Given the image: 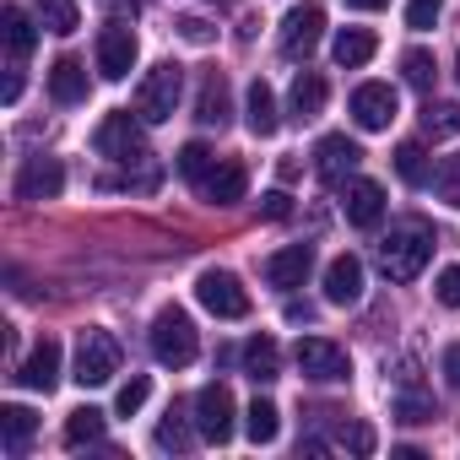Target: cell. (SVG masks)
Here are the masks:
<instances>
[{"mask_svg":"<svg viewBox=\"0 0 460 460\" xmlns=\"http://www.w3.org/2000/svg\"><path fill=\"white\" fill-rule=\"evenodd\" d=\"M211 6H234V0H211Z\"/></svg>","mask_w":460,"mask_h":460,"instance_id":"cell-47","label":"cell"},{"mask_svg":"<svg viewBox=\"0 0 460 460\" xmlns=\"http://www.w3.org/2000/svg\"><path fill=\"white\" fill-rule=\"evenodd\" d=\"M455 76H460V55H455Z\"/></svg>","mask_w":460,"mask_h":460,"instance_id":"cell-48","label":"cell"},{"mask_svg":"<svg viewBox=\"0 0 460 460\" xmlns=\"http://www.w3.org/2000/svg\"><path fill=\"white\" fill-rule=\"evenodd\" d=\"M244 433H250L255 444H271V438L282 433V411H277V401H255V406L244 411Z\"/></svg>","mask_w":460,"mask_h":460,"instance_id":"cell-30","label":"cell"},{"mask_svg":"<svg viewBox=\"0 0 460 460\" xmlns=\"http://www.w3.org/2000/svg\"><path fill=\"white\" fill-rule=\"evenodd\" d=\"M146 395H152V379H146V374H136V379H125V385H119L114 411H119V417H136V411L146 406Z\"/></svg>","mask_w":460,"mask_h":460,"instance_id":"cell-36","label":"cell"},{"mask_svg":"<svg viewBox=\"0 0 460 460\" xmlns=\"http://www.w3.org/2000/svg\"><path fill=\"white\" fill-rule=\"evenodd\" d=\"M244 374L255 379V385H271V379H282V347L271 341V336H255V341H244Z\"/></svg>","mask_w":460,"mask_h":460,"instance_id":"cell-24","label":"cell"},{"mask_svg":"<svg viewBox=\"0 0 460 460\" xmlns=\"http://www.w3.org/2000/svg\"><path fill=\"white\" fill-rule=\"evenodd\" d=\"M341 211H347L352 227H379V217H385V184H374V179H347V184H341Z\"/></svg>","mask_w":460,"mask_h":460,"instance_id":"cell-13","label":"cell"},{"mask_svg":"<svg viewBox=\"0 0 460 460\" xmlns=\"http://www.w3.org/2000/svg\"><path fill=\"white\" fill-rule=\"evenodd\" d=\"M141 125H146V119L130 114V109L103 114V125L93 130L98 157H109V163H141V157H146V130H141Z\"/></svg>","mask_w":460,"mask_h":460,"instance_id":"cell-3","label":"cell"},{"mask_svg":"<svg viewBox=\"0 0 460 460\" xmlns=\"http://www.w3.org/2000/svg\"><path fill=\"white\" fill-rule=\"evenodd\" d=\"M314 271V250L309 244H288V250H277V255H266V266H261V277L271 282V288H304V277Z\"/></svg>","mask_w":460,"mask_h":460,"instance_id":"cell-16","label":"cell"},{"mask_svg":"<svg viewBox=\"0 0 460 460\" xmlns=\"http://www.w3.org/2000/svg\"><path fill=\"white\" fill-rule=\"evenodd\" d=\"M244 125H250V136H277V125H282V114H277V93H271V82H250V98H244Z\"/></svg>","mask_w":460,"mask_h":460,"instance_id":"cell-20","label":"cell"},{"mask_svg":"<svg viewBox=\"0 0 460 460\" xmlns=\"http://www.w3.org/2000/svg\"><path fill=\"white\" fill-rule=\"evenodd\" d=\"M401 76H406V87L433 93V82H438V60H433L428 49H406V55H401Z\"/></svg>","mask_w":460,"mask_h":460,"instance_id":"cell-29","label":"cell"},{"mask_svg":"<svg viewBox=\"0 0 460 460\" xmlns=\"http://www.w3.org/2000/svg\"><path fill=\"white\" fill-rule=\"evenodd\" d=\"M444 379H449V390L460 395V341H455V347H444Z\"/></svg>","mask_w":460,"mask_h":460,"instance_id":"cell-43","label":"cell"},{"mask_svg":"<svg viewBox=\"0 0 460 460\" xmlns=\"http://www.w3.org/2000/svg\"><path fill=\"white\" fill-rule=\"evenodd\" d=\"M325 298H331L336 309H352V304L363 298V261H358V255H336V261L325 266Z\"/></svg>","mask_w":460,"mask_h":460,"instance_id":"cell-18","label":"cell"},{"mask_svg":"<svg viewBox=\"0 0 460 460\" xmlns=\"http://www.w3.org/2000/svg\"><path fill=\"white\" fill-rule=\"evenodd\" d=\"M136 55H141V44H136L130 28L109 22V28L98 33V76H103V82H125V76L136 71Z\"/></svg>","mask_w":460,"mask_h":460,"instance_id":"cell-10","label":"cell"},{"mask_svg":"<svg viewBox=\"0 0 460 460\" xmlns=\"http://www.w3.org/2000/svg\"><path fill=\"white\" fill-rule=\"evenodd\" d=\"M347 6H352V12H385L390 0H347Z\"/></svg>","mask_w":460,"mask_h":460,"instance_id":"cell-46","label":"cell"},{"mask_svg":"<svg viewBox=\"0 0 460 460\" xmlns=\"http://www.w3.org/2000/svg\"><path fill=\"white\" fill-rule=\"evenodd\" d=\"M17 379H22L28 390H44V395H49V390L60 385V341H49V336H44V341L28 352V363L17 368Z\"/></svg>","mask_w":460,"mask_h":460,"instance_id":"cell-19","label":"cell"},{"mask_svg":"<svg viewBox=\"0 0 460 460\" xmlns=\"http://www.w3.org/2000/svg\"><path fill=\"white\" fill-rule=\"evenodd\" d=\"M0 98H6V103H17V98H22V60H12V66H6V87H0Z\"/></svg>","mask_w":460,"mask_h":460,"instance_id":"cell-41","label":"cell"},{"mask_svg":"<svg viewBox=\"0 0 460 460\" xmlns=\"http://www.w3.org/2000/svg\"><path fill=\"white\" fill-rule=\"evenodd\" d=\"M374 261H379V271H385L390 282H417V277H422V266L433 261V227H428L422 217L395 222L390 234L379 239Z\"/></svg>","mask_w":460,"mask_h":460,"instance_id":"cell-1","label":"cell"},{"mask_svg":"<svg viewBox=\"0 0 460 460\" xmlns=\"http://www.w3.org/2000/svg\"><path fill=\"white\" fill-rule=\"evenodd\" d=\"M244 190H250V168H244L239 157H222V163L200 179V195H206L211 206H234V200H244Z\"/></svg>","mask_w":460,"mask_h":460,"instance_id":"cell-17","label":"cell"},{"mask_svg":"<svg viewBox=\"0 0 460 460\" xmlns=\"http://www.w3.org/2000/svg\"><path fill=\"white\" fill-rule=\"evenodd\" d=\"M33 433H39V417L28 411V406H0V438H6V455L12 460H22L28 455V444H33Z\"/></svg>","mask_w":460,"mask_h":460,"instance_id":"cell-22","label":"cell"},{"mask_svg":"<svg viewBox=\"0 0 460 460\" xmlns=\"http://www.w3.org/2000/svg\"><path fill=\"white\" fill-rule=\"evenodd\" d=\"M195 119L200 125H227L234 119V98H227V82H222V71H211L206 82H200V98H195Z\"/></svg>","mask_w":460,"mask_h":460,"instance_id":"cell-23","label":"cell"},{"mask_svg":"<svg viewBox=\"0 0 460 460\" xmlns=\"http://www.w3.org/2000/svg\"><path fill=\"white\" fill-rule=\"evenodd\" d=\"M320 33H325V6L304 0V6H293L288 22H282V55L288 60H309L314 44H320Z\"/></svg>","mask_w":460,"mask_h":460,"instance_id":"cell-9","label":"cell"},{"mask_svg":"<svg viewBox=\"0 0 460 460\" xmlns=\"http://www.w3.org/2000/svg\"><path fill=\"white\" fill-rule=\"evenodd\" d=\"M395 417H401V422H433V417H438V406H433V395L422 390L411 358H406L401 374H395Z\"/></svg>","mask_w":460,"mask_h":460,"instance_id":"cell-14","label":"cell"},{"mask_svg":"<svg viewBox=\"0 0 460 460\" xmlns=\"http://www.w3.org/2000/svg\"><path fill=\"white\" fill-rule=\"evenodd\" d=\"M293 363H298V374L314 379V385H341V379H352V358H347V347H336L331 336H304V341L293 347Z\"/></svg>","mask_w":460,"mask_h":460,"instance_id":"cell-7","label":"cell"},{"mask_svg":"<svg viewBox=\"0 0 460 460\" xmlns=\"http://www.w3.org/2000/svg\"><path fill=\"white\" fill-rule=\"evenodd\" d=\"M39 22L66 39V33L82 28V12H76V0H39Z\"/></svg>","mask_w":460,"mask_h":460,"instance_id":"cell-32","label":"cell"},{"mask_svg":"<svg viewBox=\"0 0 460 460\" xmlns=\"http://www.w3.org/2000/svg\"><path fill=\"white\" fill-rule=\"evenodd\" d=\"M0 44H6L12 60H28V55H33L39 28H33V17H28L22 6H6V12H0Z\"/></svg>","mask_w":460,"mask_h":460,"instance_id":"cell-21","label":"cell"},{"mask_svg":"<svg viewBox=\"0 0 460 460\" xmlns=\"http://www.w3.org/2000/svg\"><path fill=\"white\" fill-rule=\"evenodd\" d=\"M179 33H184L190 44H211V28H206L200 17H184V22H179Z\"/></svg>","mask_w":460,"mask_h":460,"instance_id":"cell-44","label":"cell"},{"mask_svg":"<svg viewBox=\"0 0 460 460\" xmlns=\"http://www.w3.org/2000/svg\"><path fill=\"white\" fill-rule=\"evenodd\" d=\"M49 98H55V103H82V98H87V66L71 60V55L55 60V66H49Z\"/></svg>","mask_w":460,"mask_h":460,"instance_id":"cell-26","label":"cell"},{"mask_svg":"<svg viewBox=\"0 0 460 460\" xmlns=\"http://www.w3.org/2000/svg\"><path fill=\"white\" fill-rule=\"evenodd\" d=\"M190 411H195V433H200L206 444H227V438H234V417H239V406H234V390H227L222 379L200 385L195 401H190Z\"/></svg>","mask_w":460,"mask_h":460,"instance_id":"cell-6","label":"cell"},{"mask_svg":"<svg viewBox=\"0 0 460 460\" xmlns=\"http://www.w3.org/2000/svg\"><path fill=\"white\" fill-rule=\"evenodd\" d=\"M103 422H109V417H103L98 406H76V411L66 417V433H60V438H66V449L98 444V438H103Z\"/></svg>","mask_w":460,"mask_h":460,"instance_id":"cell-28","label":"cell"},{"mask_svg":"<svg viewBox=\"0 0 460 460\" xmlns=\"http://www.w3.org/2000/svg\"><path fill=\"white\" fill-rule=\"evenodd\" d=\"M325 98H331L325 76L320 71H298V82H293V119H320Z\"/></svg>","mask_w":460,"mask_h":460,"instance_id":"cell-27","label":"cell"},{"mask_svg":"<svg viewBox=\"0 0 460 460\" xmlns=\"http://www.w3.org/2000/svg\"><path fill=\"white\" fill-rule=\"evenodd\" d=\"M293 211V200H288V190H271V195H261V217H271V222H282Z\"/></svg>","mask_w":460,"mask_h":460,"instance_id":"cell-40","label":"cell"},{"mask_svg":"<svg viewBox=\"0 0 460 460\" xmlns=\"http://www.w3.org/2000/svg\"><path fill=\"white\" fill-rule=\"evenodd\" d=\"M374 49H379V39H374L368 28H341V33H336V44H331V55H336V66H341V71L368 66V60H374Z\"/></svg>","mask_w":460,"mask_h":460,"instance_id":"cell-25","label":"cell"},{"mask_svg":"<svg viewBox=\"0 0 460 460\" xmlns=\"http://www.w3.org/2000/svg\"><path fill=\"white\" fill-rule=\"evenodd\" d=\"M422 136H460V103H422Z\"/></svg>","mask_w":460,"mask_h":460,"instance_id":"cell-34","label":"cell"},{"mask_svg":"<svg viewBox=\"0 0 460 460\" xmlns=\"http://www.w3.org/2000/svg\"><path fill=\"white\" fill-rule=\"evenodd\" d=\"M66 190V168L55 157H28L17 173V200H55Z\"/></svg>","mask_w":460,"mask_h":460,"instance_id":"cell-15","label":"cell"},{"mask_svg":"<svg viewBox=\"0 0 460 460\" xmlns=\"http://www.w3.org/2000/svg\"><path fill=\"white\" fill-rule=\"evenodd\" d=\"M347 444H352V455H374V428H368V422H358V428L347 433Z\"/></svg>","mask_w":460,"mask_h":460,"instance_id":"cell-42","label":"cell"},{"mask_svg":"<svg viewBox=\"0 0 460 460\" xmlns=\"http://www.w3.org/2000/svg\"><path fill=\"white\" fill-rule=\"evenodd\" d=\"M352 119H358V130H390V119H395V87L390 82H363L352 93Z\"/></svg>","mask_w":460,"mask_h":460,"instance_id":"cell-12","label":"cell"},{"mask_svg":"<svg viewBox=\"0 0 460 460\" xmlns=\"http://www.w3.org/2000/svg\"><path fill=\"white\" fill-rule=\"evenodd\" d=\"M195 298H200V309H211L217 320H244V314H250V293H244V282H239L234 271H200V277H195Z\"/></svg>","mask_w":460,"mask_h":460,"instance_id":"cell-8","label":"cell"},{"mask_svg":"<svg viewBox=\"0 0 460 460\" xmlns=\"http://www.w3.org/2000/svg\"><path fill=\"white\" fill-rule=\"evenodd\" d=\"M173 163H179V173H184L190 184H200V179H206V173L217 168V157H211V146H206V141H184Z\"/></svg>","mask_w":460,"mask_h":460,"instance_id":"cell-33","label":"cell"},{"mask_svg":"<svg viewBox=\"0 0 460 460\" xmlns=\"http://www.w3.org/2000/svg\"><path fill=\"white\" fill-rule=\"evenodd\" d=\"M433 298H438L444 309H460V266H444V271H438V282H433Z\"/></svg>","mask_w":460,"mask_h":460,"instance_id":"cell-39","label":"cell"},{"mask_svg":"<svg viewBox=\"0 0 460 460\" xmlns=\"http://www.w3.org/2000/svg\"><path fill=\"white\" fill-rule=\"evenodd\" d=\"M395 173H401L406 184H428V152H422L417 141H401V146H395Z\"/></svg>","mask_w":460,"mask_h":460,"instance_id":"cell-35","label":"cell"},{"mask_svg":"<svg viewBox=\"0 0 460 460\" xmlns=\"http://www.w3.org/2000/svg\"><path fill=\"white\" fill-rule=\"evenodd\" d=\"M190 422H195V417H184V411H168V417L157 422V433H152V438H157V449H168V455H184V449L195 444Z\"/></svg>","mask_w":460,"mask_h":460,"instance_id":"cell-31","label":"cell"},{"mask_svg":"<svg viewBox=\"0 0 460 460\" xmlns=\"http://www.w3.org/2000/svg\"><path fill=\"white\" fill-rule=\"evenodd\" d=\"M438 12H444V0H406V28H433L438 22Z\"/></svg>","mask_w":460,"mask_h":460,"instance_id":"cell-38","label":"cell"},{"mask_svg":"<svg viewBox=\"0 0 460 460\" xmlns=\"http://www.w3.org/2000/svg\"><path fill=\"white\" fill-rule=\"evenodd\" d=\"M195 352H200L195 320H190L184 309H163V314L152 320V358H157L163 368H184V363H195Z\"/></svg>","mask_w":460,"mask_h":460,"instance_id":"cell-4","label":"cell"},{"mask_svg":"<svg viewBox=\"0 0 460 460\" xmlns=\"http://www.w3.org/2000/svg\"><path fill=\"white\" fill-rule=\"evenodd\" d=\"M114 374H119V341H114L109 331L87 325L82 341H76V368H71V379H76L82 390H98V385H109Z\"/></svg>","mask_w":460,"mask_h":460,"instance_id":"cell-5","label":"cell"},{"mask_svg":"<svg viewBox=\"0 0 460 460\" xmlns=\"http://www.w3.org/2000/svg\"><path fill=\"white\" fill-rule=\"evenodd\" d=\"M358 163H363V146H358L352 136H320V146H314V173H320L325 184H347V179L358 173Z\"/></svg>","mask_w":460,"mask_h":460,"instance_id":"cell-11","label":"cell"},{"mask_svg":"<svg viewBox=\"0 0 460 460\" xmlns=\"http://www.w3.org/2000/svg\"><path fill=\"white\" fill-rule=\"evenodd\" d=\"M433 190H438V200L460 206V152H449V157L438 163V173H433Z\"/></svg>","mask_w":460,"mask_h":460,"instance_id":"cell-37","label":"cell"},{"mask_svg":"<svg viewBox=\"0 0 460 460\" xmlns=\"http://www.w3.org/2000/svg\"><path fill=\"white\" fill-rule=\"evenodd\" d=\"M288 320L304 325V320H314V309H309V304H288Z\"/></svg>","mask_w":460,"mask_h":460,"instance_id":"cell-45","label":"cell"},{"mask_svg":"<svg viewBox=\"0 0 460 460\" xmlns=\"http://www.w3.org/2000/svg\"><path fill=\"white\" fill-rule=\"evenodd\" d=\"M179 98H184V66L163 60V66H152V71L141 76V87H136V114H141L146 125H163V119H173Z\"/></svg>","mask_w":460,"mask_h":460,"instance_id":"cell-2","label":"cell"}]
</instances>
